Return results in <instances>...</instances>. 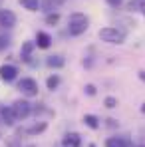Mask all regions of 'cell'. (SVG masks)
I'll return each mask as SVG.
<instances>
[{
  "label": "cell",
  "mask_w": 145,
  "mask_h": 147,
  "mask_svg": "<svg viewBox=\"0 0 145 147\" xmlns=\"http://www.w3.org/2000/svg\"><path fill=\"white\" fill-rule=\"evenodd\" d=\"M105 2H107L111 8H119V6L123 4V2H125V0H105Z\"/></svg>",
  "instance_id": "cell-24"
},
{
  "label": "cell",
  "mask_w": 145,
  "mask_h": 147,
  "mask_svg": "<svg viewBox=\"0 0 145 147\" xmlns=\"http://www.w3.org/2000/svg\"><path fill=\"white\" fill-rule=\"evenodd\" d=\"M52 42H54V38L50 36L48 32H44V30L36 32V40H34L36 48H40V50H48L50 46H52Z\"/></svg>",
  "instance_id": "cell-12"
},
{
  "label": "cell",
  "mask_w": 145,
  "mask_h": 147,
  "mask_svg": "<svg viewBox=\"0 0 145 147\" xmlns=\"http://www.w3.org/2000/svg\"><path fill=\"white\" fill-rule=\"evenodd\" d=\"M60 22V12H50V14H46V24L48 26H56Z\"/></svg>",
  "instance_id": "cell-19"
},
{
  "label": "cell",
  "mask_w": 145,
  "mask_h": 147,
  "mask_svg": "<svg viewBox=\"0 0 145 147\" xmlns=\"http://www.w3.org/2000/svg\"><path fill=\"white\" fill-rule=\"evenodd\" d=\"M48 129V123L46 121H36L32 123V125H28V127H18L16 129V137L20 139V135H30V137H34V135H40V133H44Z\"/></svg>",
  "instance_id": "cell-5"
},
{
  "label": "cell",
  "mask_w": 145,
  "mask_h": 147,
  "mask_svg": "<svg viewBox=\"0 0 145 147\" xmlns=\"http://www.w3.org/2000/svg\"><path fill=\"white\" fill-rule=\"evenodd\" d=\"M8 147H22L20 143H18V137H12V139H8V143H6Z\"/></svg>",
  "instance_id": "cell-25"
},
{
  "label": "cell",
  "mask_w": 145,
  "mask_h": 147,
  "mask_svg": "<svg viewBox=\"0 0 145 147\" xmlns=\"http://www.w3.org/2000/svg\"><path fill=\"white\" fill-rule=\"evenodd\" d=\"M84 92H86V96L92 98V96H96V94H97V88L94 86V84H86V86H84Z\"/></svg>",
  "instance_id": "cell-21"
},
{
  "label": "cell",
  "mask_w": 145,
  "mask_h": 147,
  "mask_svg": "<svg viewBox=\"0 0 145 147\" xmlns=\"http://www.w3.org/2000/svg\"><path fill=\"white\" fill-rule=\"evenodd\" d=\"M62 147H82V135L76 133V131H68L64 137H62Z\"/></svg>",
  "instance_id": "cell-11"
},
{
  "label": "cell",
  "mask_w": 145,
  "mask_h": 147,
  "mask_svg": "<svg viewBox=\"0 0 145 147\" xmlns=\"http://www.w3.org/2000/svg\"><path fill=\"white\" fill-rule=\"evenodd\" d=\"M16 22H18V18L10 8H0V28L2 30H12Z\"/></svg>",
  "instance_id": "cell-7"
},
{
  "label": "cell",
  "mask_w": 145,
  "mask_h": 147,
  "mask_svg": "<svg viewBox=\"0 0 145 147\" xmlns=\"http://www.w3.org/2000/svg\"><path fill=\"white\" fill-rule=\"evenodd\" d=\"M34 50H36L34 40H26V42H22V46H20V58H22V62L30 64V66H36V62H32V54H34Z\"/></svg>",
  "instance_id": "cell-8"
},
{
  "label": "cell",
  "mask_w": 145,
  "mask_h": 147,
  "mask_svg": "<svg viewBox=\"0 0 145 147\" xmlns=\"http://www.w3.org/2000/svg\"><path fill=\"white\" fill-rule=\"evenodd\" d=\"M16 88H18V92L22 94V98H36L38 96V82L34 80V78H22V80H18V84H16Z\"/></svg>",
  "instance_id": "cell-3"
},
{
  "label": "cell",
  "mask_w": 145,
  "mask_h": 147,
  "mask_svg": "<svg viewBox=\"0 0 145 147\" xmlns=\"http://www.w3.org/2000/svg\"><path fill=\"white\" fill-rule=\"evenodd\" d=\"M18 66H14V64H2L0 66V80L4 82V84H12V82H16L18 80Z\"/></svg>",
  "instance_id": "cell-6"
},
{
  "label": "cell",
  "mask_w": 145,
  "mask_h": 147,
  "mask_svg": "<svg viewBox=\"0 0 145 147\" xmlns=\"http://www.w3.org/2000/svg\"><path fill=\"white\" fill-rule=\"evenodd\" d=\"M90 28V18L84 14V12H72L68 16V34L78 38L82 34H86Z\"/></svg>",
  "instance_id": "cell-1"
},
{
  "label": "cell",
  "mask_w": 145,
  "mask_h": 147,
  "mask_svg": "<svg viewBox=\"0 0 145 147\" xmlns=\"http://www.w3.org/2000/svg\"><path fill=\"white\" fill-rule=\"evenodd\" d=\"M54 2H56V4H58V6H62V4H64V2H66V0H54Z\"/></svg>",
  "instance_id": "cell-27"
},
{
  "label": "cell",
  "mask_w": 145,
  "mask_h": 147,
  "mask_svg": "<svg viewBox=\"0 0 145 147\" xmlns=\"http://www.w3.org/2000/svg\"><path fill=\"white\" fill-rule=\"evenodd\" d=\"M56 8H58V4H56L54 0H40V10H42L44 14H50V12H58Z\"/></svg>",
  "instance_id": "cell-17"
},
{
  "label": "cell",
  "mask_w": 145,
  "mask_h": 147,
  "mask_svg": "<svg viewBox=\"0 0 145 147\" xmlns=\"http://www.w3.org/2000/svg\"><path fill=\"white\" fill-rule=\"evenodd\" d=\"M127 10H129V12H143L145 10V0H129V2H127Z\"/></svg>",
  "instance_id": "cell-18"
},
{
  "label": "cell",
  "mask_w": 145,
  "mask_h": 147,
  "mask_svg": "<svg viewBox=\"0 0 145 147\" xmlns=\"http://www.w3.org/2000/svg\"><path fill=\"white\" fill-rule=\"evenodd\" d=\"M32 107H34V105L30 103L28 98H18L14 103H12V109H14L18 121H24V119H28V117L32 115Z\"/></svg>",
  "instance_id": "cell-4"
},
{
  "label": "cell",
  "mask_w": 145,
  "mask_h": 147,
  "mask_svg": "<svg viewBox=\"0 0 145 147\" xmlns=\"http://www.w3.org/2000/svg\"><path fill=\"white\" fill-rule=\"evenodd\" d=\"M143 16H145V10H143Z\"/></svg>",
  "instance_id": "cell-33"
},
{
  "label": "cell",
  "mask_w": 145,
  "mask_h": 147,
  "mask_svg": "<svg viewBox=\"0 0 145 147\" xmlns=\"http://www.w3.org/2000/svg\"><path fill=\"white\" fill-rule=\"evenodd\" d=\"M88 147H96V143H90V145H88Z\"/></svg>",
  "instance_id": "cell-31"
},
{
  "label": "cell",
  "mask_w": 145,
  "mask_h": 147,
  "mask_svg": "<svg viewBox=\"0 0 145 147\" xmlns=\"http://www.w3.org/2000/svg\"><path fill=\"white\" fill-rule=\"evenodd\" d=\"M18 4L28 12H38L40 10V0H18Z\"/></svg>",
  "instance_id": "cell-15"
},
{
  "label": "cell",
  "mask_w": 145,
  "mask_h": 147,
  "mask_svg": "<svg viewBox=\"0 0 145 147\" xmlns=\"http://www.w3.org/2000/svg\"><path fill=\"white\" fill-rule=\"evenodd\" d=\"M0 4H2V0H0Z\"/></svg>",
  "instance_id": "cell-34"
},
{
  "label": "cell",
  "mask_w": 145,
  "mask_h": 147,
  "mask_svg": "<svg viewBox=\"0 0 145 147\" xmlns=\"http://www.w3.org/2000/svg\"><path fill=\"white\" fill-rule=\"evenodd\" d=\"M97 36H99L101 42L111 44V46H119V44L125 42V38H127V34L121 28H117V26H103V28H99Z\"/></svg>",
  "instance_id": "cell-2"
},
{
  "label": "cell",
  "mask_w": 145,
  "mask_h": 147,
  "mask_svg": "<svg viewBox=\"0 0 145 147\" xmlns=\"http://www.w3.org/2000/svg\"><path fill=\"white\" fill-rule=\"evenodd\" d=\"M8 46H10V38L8 36H0V50L8 48Z\"/></svg>",
  "instance_id": "cell-23"
},
{
  "label": "cell",
  "mask_w": 145,
  "mask_h": 147,
  "mask_svg": "<svg viewBox=\"0 0 145 147\" xmlns=\"http://www.w3.org/2000/svg\"><path fill=\"white\" fill-rule=\"evenodd\" d=\"M0 113H2V103H0ZM0 125H2V115H0Z\"/></svg>",
  "instance_id": "cell-29"
},
{
  "label": "cell",
  "mask_w": 145,
  "mask_h": 147,
  "mask_svg": "<svg viewBox=\"0 0 145 147\" xmlns=\"http://www.w3.org/2000/svg\"><path fill=\"white\" fill-rule=\"evenodd\" d=\"M141 113H143V115H145V101H143V103H141Z\"/></svg>",
  "instance_id": "cell-28"
},
{
  "label": "cell",
  "mask_w": 145,
  "mask_h": 147,
  "mask_svg": "<svg viewBox=\"0 0 145 147\" xmlns=\"http://www.w3.org/2000/svg\"><path fill=\"white\" fill-rule=\"evenodd\" d=\"M0 115H2V125H6V127H14L18 123V117H16L12 105H2V113Z\"/></svg>",
  "instance_id": "cell-9"
},
{
  "label": "cell",
  "mask_w": 145,
  "mask_h": 147,
  "mask_svg": "<svg viewBox=\"0 0 145 147\" xmlns=\"http://www.w3.org/2000/svg\"><path fill=\"white\" fill-rule=\"evenodd\" d=\"M46 66L52 68V70H60V68H64L66 66V60H64V56L62 54H52L46 58Z\"/></svg>",
  "instance_id": "cell-13"
},
{
  "label": "cell",
  "mask_w": 145,
  "mask_h": 147,
  "mask_svg": "<svg viewBox=\"0 0 145 147\" xmlns=\"http://www.w3.org/2000/svg\"><path fill=\"white\" fill-rule=\"evenodd\" d=\"M133 147H145V143H139V145H133Z\"/></svg>",
  "instance_id": "cell-30"
},
{
  "label": "cell",
  "mask_w": 145,
  "mask_h": 147,
  "mask_svg": "<svg viewBox=\"0 0 145 147\" xmlns=\"http://www.w3.org/2000/svg\"><path fill=\"white\" fill-rule=\"evenodd\" d=\"M103 105H105L107 109H115V107H117V98H115V96H107V98L103 99Z\"/></svg>",
  "instance_id": "cell-20"
},
{
  "label": "cell",
  "mask_w": 145,
  "mask_h": 147,
  "mask_svg": "<svg viewBox=\"0 0 145 147\" xmlns=\"http://www.w3.org/2000/svg\"><path fill=\"white\" fill-rule=\"evenodd\" d=\"M105 125H107V127H111V129H115V127H119V121H117V119H113V117H107V119H105Z\"/></svg>",
  "instance_id": "cell-22"
},
{
  "label": "cell",
  "mask_w": 145,
  "mask_h": 147,
  "mask_svg": "<svg viewBox=\"0 0 145 147\" xmlns=\"http://www.w3.org/2000/svg\"><path fill=\"white\" fill-rule=\"evenodd\" d=\"M26 147H36V145H34V143H30V145H26Z\"/></svg>",
  "instance_id": "cell-32"
},
{
  "label": "cell",
  "mask_w": 145,
  "mask_h": 147,
  "mask_svg": "<svg viewBox=\"0 0 145 147\" xmlns=\"http://www.w3.org/2000/svg\"><path fill=\"white\" fill-rule=\"evenodd\" d=\"M137 76H139V80H141V82H145V70H141V72L137 74Z\"/></svg>",
  "instance_id": "cell-26"
},
{
  "label": "cell",
  "mask_w": 145,
  "mask_h": 147,
  "mask_svg": "<svg viewBox=\"0 0 145 147\" xmlns=\"http://www.w3.org/2000/svg\"><path fill=\"white\" fill-rule=\"evenodd\" d=\"M84 123H86V127H90V129H99L101 127V119L94 115V113H86L84 115Z\"/></svg>",
  "instance_id": "cell-14"
},
{
  "label": "cell",
  "mask_w": 145,
  "mask_h": 147,
  "mask_svg": "<svg viewBox=\"0 0 145 147\" xmlns=\"http://www.w3.org/2000/svg\"><path fill=\"white\" fill-rule=\"evenodd\" d=\"M105 147H133L129 135H113L105 139Z\"/></svg>",
  "instance_id": "cell-10"
},
{
  "label": "cell",
  "mask_w": 145,
  "mask_h": 147,
  "mask_svg": "<svg viewBox=\"0 0 145 147\" xmlns=\"http://www.w3.org/2000/svg\"><path fill=\"white\" fill-rule=\"evenodd\" d=\"M60 82H62V78H60L58 74H50L48 80H46V88H48L50 92H54V90L60 88Z\"/></svg>",
  "instance_id": "cell-16"
}]
</instances>
